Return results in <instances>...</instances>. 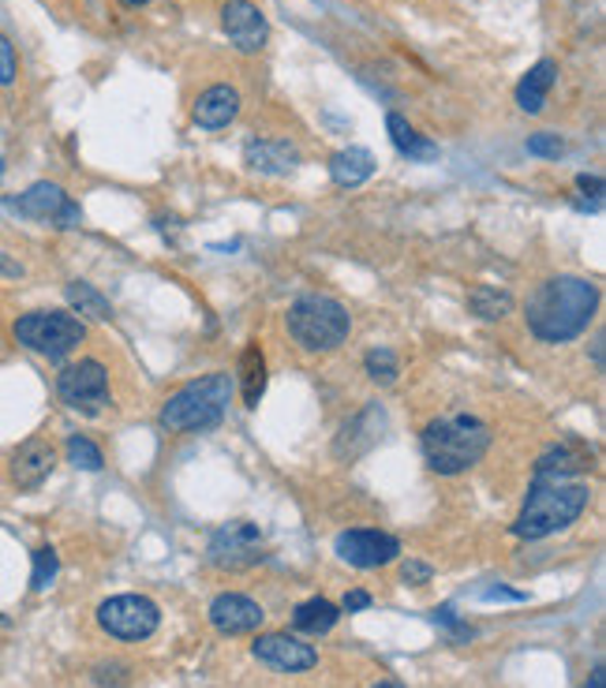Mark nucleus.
<instances>
[{
	"instance_id": "obj_17",
	"label": "nucleus",
	"mask_w": 606,
	"mask_h": 688,
	"mask_svg": "<svg viewBox=\"0 0 606 688\" xmlns=\"http://www.w3.org/2000/svg\"><path fill=\"white\" fill-rule=\"evenodd\" d=\"M236 113H240V94H236L232 87H225V82H217V87L199 94L195 109H191V120L206 131H217V128H229Z\"/></svg>"
},
{
	"instance_id": "obj_36",
	"label": "nucleus",
	"mask_w": 606,
	"mask_h": 688,
	"mask_svg": "<svg viewBox=\"0 0 606 688\" xmlns=\"http://www.w3.org/2000/svg\"><path fill=\"white\" fill-rule=\"evenodd\" d=\"M584 688H606V674H603V666H595V674H592V681H588Z\"/></svg>"
},
{
	"instance_id": "obj_8",
	"label": "nucleus",
	"mask_w": 606,
	"mask_h": 688,
	"mask_svg": "<svg viewBox=\"0 0 606 688\" xmlns=\"http://www.w3.org/2000/svg\"><path fill=\"white\" fill-rule=\"evenodd\" d=\"M98 625L116 640H147L162 625V610L147 595H116L98 607Z\"/></svg>"
},
{
	"instance_id": "obj_4",
	"label": "nucleus",
	"mask_w": 606,
	"mask_h": 688,
	"mask_svg": "<svg viewBox=\"0 0 606 688\" xmlns=\"http://www.w3.org/2000/svg\"><path fill=\"white\" fill-rule=\"evenodd\" d=\"M229 400H232V379L225 371H214L206 379L188 382L165 400L162 426L173 434L214 431L225 419V412H229Z\"/></svg>"
},
{
	"instance_id": "obj_11",
	"label": "nucleus",
	"mask_w": 606,
	"mask_h": 688,
	"mask_svg": "<svg viewBox=\"0 0 606 688\" xmlns=\"http://www.w3.org/2000/svg\"><path fill=\"white\" fill-rule=\"evenodd\" d=\"M337 558L349 561L356 569H378L390 565L393 558L401 553V543L386 532H375V527H352V532H341L333 543Z\"/></svg>"
},
{
	"instance_id": "obj_3",
	"label": "nucleus",
	"mask_w": 606,
	"mask_h": 688,
	"mask_svg": "<svg viewBox=\"0 0 606 688\" xmlns=\"http://www.w3.org/2000/svg\"><path fill=\"white\" fill-rule=\"evenodd\" d=\"M592 501V490L584 483H569V480H535L532 490H528V501L520 509L517 524H513V535L517 539H546L554 532H566V527L588 509Z\"/></svg>"
},
{
	"instance_id": "obj_22",
	"label": "nucleus",
	"mask_w": 606,
	"mask_h": 688,
	"mask_svg": "<svg viewBox=\"0 0 606 688\" xmlns=\"http://www.w3.org/2000/svg\"><path fill=\"white\" fill-rule=\"evenodd\" d=\"M240 382H243V405L258 408V400H263V393H266V356H263V348H258V341H251L248 348H243Z\"/></svg>"
},
{
	"instance_id": "obj_25",
	"label": "nucleus",
	"mask_w": 606,
	"mask_h": 688,
	"mask_svg": "<svg viewBox=\"0 0 606 688\" xmlns=\"http://www.w3.org/2000/svg\"><path fill=\"white\" fill-rule=\"evenodd\" d=\"M468 304L479 318H487V322H498V318H505L513 310L509 292H498V289H491V284H479V289L468 296Z\"/></svg>"
},
{
	"instance_id": "obj_20",
	"label": "nucleus",
	"mask_w": 606,
	"mask_h": 688,
	"mask_svg": "<svg viewBox=\"0 0 606 688\" xmlns=\"http://www.w3.org/2000/svg\"><path fill=\"white\" fill-rule=\"evenodd\" d=\"M330 176H333V183H341V188H359V183L375 176V154L364 146L337 150L330 157Z\"/></svg>"
},
{
	"instance_id": "obj_28",
	"label": "nucleus",
	"mask_w": 606,
	"mask_h": 688,
	"mask_svg": "<svg viewBox=\"0 0 606 688\" xmlns=\"http://www.w3.org/2000/svg\"><path fill=\"white\" fill-rule=\"evenodd\" d=\"M56 573H61V558H56V550L53 547L34 550V576H30L34 591H46V587L56 581Z\"/></svg>"
},
{
	"instance_id": "obj_10",
	"label": "nucleus",
	"mask_w": 606,
	"mask_h": 688,
	"mask_svg": "<svg viewBox=\"0 0 606 688\" xmlns=\"http://www.w3.org/2000/svg\"><path fill=\"white\" fill-rule=\"evenodd\" d=\"M12 209H20V214L30 217V221L56 225V229H75V225L83 221L79 206H75L72 199L64 195L61 183H49V180L30 183V188L23 191L20 199H12Z\"/></svg>"
},
{
	"instance_id": "obj_32",
	"label": "nucleus",
	"mask_w": 606,
	"mask_h": 688,
	"mask_svg": "<svg viewBox=\"0 0 606 688\" xmlns=\"http://www.w3.org/2000/svg\"><path fill=\"white\" fill-rule=\"evenodd\" d=\"M404 581H408V584H427V581H431V565H424V561H408V565H404Z\"/></svg>"
},
{
	"instance_id": "obj_2",
	"label": "nucleus",
	"mask_w": 606,
	"mask_h": 688,
	"mask_svg": "<svg viewBox=\"0 0 606 688\" xmlns=\"http://www.w3.org/2000/svg\"><path fill=\"white\" fill-rule=\"evenodd\" d=\"M491 426L468 412L438 416L424 426V460L438 475H460L487 457Z\"/></svg>"
},
{
	"instance_id": "obj_26",
	"label": "nucleus",
	"mask_w": 606,
	"mask_h": 688,
	"mask_svg": "<svg viewBox=\"0 0 606 688\" xmlns=\"http://www.w3.org/2000/svg\"><path fill=\"white\" fill-rule=\"evenodd\" d=\"M364 367H367L370 382H378V385H393V382H397V374H401L397 356H393L390 348H370L367 359H364Z\"/></svg>"
},
{
	"instance_id": "obj_9",
	"label": "nucleus",
	"mask_w": 606,
	"mask_h": 688,
	"mask_svg": "<svg viewBox=\"0 0 606 688\" xmlns=\"http://www.w3.org/2000/svg\"><path fill=\"white\" fill-rule=\"evenodd\" d=\"M263 532L251 520H229L210 535V561L217 569H251L263 561Z\"/></svg>"
},
{
	"instance_id": "obj_39",
	"label": "nucleus",
	"mask_w": 606,
	"mask_h": 688,
	"mask_svg": "<svg viewBox=\"0 0 606 688\" xmlns=\"http://www.w3.org/2000/svg\"><path fill=\"white\" fill-rule=\"evenodd\" d=\"M0 176H4V157H0Z\"/></svg>"
},
{
	"instance_id": "obj_34",
	"label": "nucleus",
	"mask_w": 606,
	"mask_h": 688,
	"mask_svg": "<svg viewBox=\"0 0 606 688\" xmlns=\"http://www.w3.org/2000/svg\"><path fill=\"white\" fill-rule=\"evenodd\" d=\"M577 188H580V191H592L595 199H603V176H588V173H580V176H577Z\"/></svg>"
},
{
	"instance_id": "obj_30",
	"label": "nucleus",
	"mask_w": 606,
	"mask_h": 688,
	"mask_svg": "<svg viewBox=\"0 0 606 688\" xmlns=\"http://www.w3.org/2000/svg\"><path fill=\"white\" fill-rule=\"evenodd\" d=\"M15 72H20V64H15V49H12V41L0 35V87H12Z\"/></svg>"
},
{
	"instance_id": "obj_31",
	"label": "nucleus",
	"mask_w": 606,
	"mask_h": 688,
	"mask_svg": "<svg viewBox=\"0 0 606 688\" xmlns=\"http://www.w3.org/2000/svg\"><path fill=\"white\" fill-rule=\"evenodd\" d=\"M434 621H438V625L450 628V633L457 636V640H471V636H476V633H471V628L465 625V621H457V614H453V607H438V610H434Z\"/></svg>"
},
{
	"instance_id": "obj_7",
	"label": "nucleus",
	"mask_w": 606,
	"mask_h": 688,
	"mask_svg": "<svg viewBox=\"0 0 606 688\" xmlns=\"http://www.w3.org/2000/svg\"><path fill=\"white\" fill-rule=\"evenodd\" d=\"M56 393L72 412L98 416L113 405V393H109V371L98 359H79V364L64 367L61 379H56Z\"/></svg>"
},
{
	"instance_id": "obj_33",
	"label": "nucleus",
	"mask_w": 606,
	"mask_h": 688,
	"mask_svg": "<svg viewBox=\"0 0 606 688\" xmlns=\"http://www.w3.org/2000/svg\"><path fill=\"white\" fill-rule=\"evenodd\" d=\"M370 607V595L367 591H349L344 595V614H359V610Z\"/></svg>"
},
{
	"instance_id": "obj_35",
	"label": "nucleus",
	"mask_w": 606,
	"mask_h": 688,
	"mask_svg": "<svg viewBox=\"0 0 606 688\" xmlns=\"http://www.w3.org/2000/svg\"><path fill=\"white\" fill-rule=\"evenodd\" d=\"M487 599H525V595H517V591H502V587H491V591H487Z\"/></svg>"
},
{
	"instance_id": "obj_5",
	"label": "nucleus",
	"mask_w": 606,
	"mask_h": 688,
	"mask_svg": "<svg viewBox=\"0 0 606 688\" xmlns=\"http://www.w3.org/2000/svg\"><path fill=\"white\" fill-rule=\"evenodd\" d=\"M352 318L333 296H300L289 307V333L307 352H333L349 341Z\"/></svg>"
},
{
	"instance_id": "obj_15",
	"label": "nucleus",
	"mask_w": 606,
	"mask_h": 688,
	"mask_svg": "<svg viewBox=\"0 0 606 688\" xmlns=\"http://www.w3.org/2000/svg\"><path fill=\"white\" fill-rule=\"evenodd\" d=\"M56 468V449L46 438H30L15 449L12 457V480L20 490H38L49 480V472Z\"/></svg>"
},
{
	"instance_id": "obj_1",
	"label": "nucleus",
	"mask_w": 606,
	"mask_h": 688,
	"mask_svg": "<svg viewBox=\"0 0 606 688\" xmlns=\"http://www.w3.org/2000/svg\"><path fill=\"white\" fill-rule=\"evenodd\" d=\"M599 307V289L584 277H551L528 300V330L546 344H566L588 330Z\"/></svg>"
},
{
	"instance_id": "obj_27",
	"label": "nucleus",
	"mask_w": 606,
	"mask_h": 688,
	"mask_svg": "<svg viewBox=\"0 0 606 688\" xmlns=\"http://www.w3.org/2000/svg\"><path fill=\"white\" fill-rule=\"evenodd\" d=\"M67 460H72L75 468H83V472H101V464H105L101 449L90 438H83V434H72V438H67Z\"/></svg>"
},
{
	"instance_id": "obj_14",
	"label": "nucleus",
	"mask_w": 606,
	"mask_h": 688,
	"mask_svg": "<svg viewBox=\"0 0 606 688\" xmlns=\"http://www.w3.org/2000/svg\"><path fill=\"white\" fill-rule=\"evenodd\" d=\"M263 617H266L263 607H258L255 599H248V595L225 591V595H217V599L210 602V625H214L222 636L255 633V628L263 625Z\"/></svg>"
},
{
	"instance_id": "obj_12",
	"label": "nucleus",
	"mask_w": 606,
	"mask_h": 688,
	"mask_svg": "<svg viewBox=\"0 0 606 688\" xmlns=\"http://www.w3.org/2000/svg\"><path fill=\"white\" fill-rule=\"evenodd\" d=\"M251 654H255L258 662H266V666L281 670V674H303V670H311L318 662V651L289 633L258 636V640L251 644Z\"/></svg>"
},
{
	"instance_id": "obj_24",
	"label": "nucleus",
	"mask_w": 606,
	"mask_h": 688,
	"mask_svg": "<svg viewBox=\"0 0 606 688\" xmlns=\"http://www.w3.org/2000/svg\"><path fill=\"white\" fill-rule=\"evenodd\" d=\"M67 304L79 310V315L98 318V322L113 318V307H109V300L101 296L94 284H87V281H72V284H67Z\"/></svg>"
},
{
	"instance_id": "obj_37",
	"label": "nucleus",
	"mask_w": 606,
	"mask_h": 688,
	"mask_svg": "<svg viewBox=\"0 0 606 688\" xmlns=\"http://www.w3.org/2000/svg\"><path fill=\"white\" fill-rule=\"evenodd\" d=\"M375 688H404V685L401 681H378Z\"/></svg>"
},
{
	"instance_id": "obj_19",
	"label": "nucleus",
	"mask_w": 606,
	"mask_h": 688,
	"mask_svg": "<svg viewBox=\"0 0 606 688\" xmlns=\"http://www.w3.org/2000/svg\"><path fill=\"white\" fill-rule=\"evenodd\" d=\"M554 79H558V64H554V61H539L535 68H528L525 79L517 82V105L525 109L528 116L543 113L546 94H551Z\"/></svg>"
},
{
	"instance_id": "obj_13",
	"label": "nucleus",
	"mask_w": 606,
	"mask_h": 688,
	"mask_svg": "<svg viewBox=\"0 0 606 688\" xmlns=\"http://www.w3.org/2000/svg\"><path fill=\"white\" fill-rule=\"evenodd\" d=\"M222 27L240 53H258L269 38V23L263 8L251 4V0H229V4L222 8Z\"/></svg>"
},
{
	"instance_id": "obj_23",
	"label": "nucleus",
	"mask_w": 606,
	"mask_h": 688,
	"mask_svg": "<svg viewBox=\"0 0 606 688\" xmlns=\"http://www.w3.org/2000/svg\"><path fill=\"white\" fill-rule=\"evenodd\" d=\"M337 617H341V610H337L330 599H307V602H300V607H296L292 625H296L300 633L323 636V633H330V628L337 625Z\"/></svg>"
},
{
	"instance_id": "obj_16",
	"label": "nucleus",
	"mask_w": 606,
	"mask_h": 688,
	"mask_svg": "<svg viewBox=\"0 0 606 688\" xmlns=\"http://www.w3.org/2000/svg\"><path fill=\"white\" fill-rule=\"evenodd\" d=\"M243 162L263 176H289L300 165V150L289 139H251L243 146Z\"/></svg>"
},
{
	"instance_id": "obj_6",
	"label": "nucleus",
	"mask_w": 606,
	"mask_h": 688,
	"mask_svg": "<svg viewBox=\"0 0 606 688\" xmlns=\"http://www.w3.org/2000/svg\"><path fill=\"white\" fill-rule=\"evenodd\" d=\"M15 337L46 359H67L87 337V326L67 310H30L15 322Z\"/></svg>"
},
{
	"instance_id": "obj_38",
	"label": "nucleus",
	"mask_w": 606,
	"mask_h": 688,
	"mask_svg": "<svg viewBox=\"0 0 606 688\" xmlns=\"http://www.w3.org/2000/svg\"><path fill=\"white\" fill-rule=\"evenodd\" d=\"M124 4H128V8H139V4H147V0H124Z\"/></svg>"
},
{
	"instance_id": "obj_21",
	"label": "nucleus",
	"mask_w": 606,
	"mask_h": 688,
	"mask_svg": "<svg viewBox=\"0 0 606 688\" xmlns=\"http://www.w3.org/2000/svg\"><path fill=\"white\" fill-rule=\"evenodd\" d=\"M386 131H390L397 154H404L408 162H434V157H438V142H431L427 136H419V131L412 128L404 116H397V113L386 116Z\"/></svg>"
},
{
	"instance_id": "obj_29",
	"label": "nucleus",
	"mask_w": 606,
	"mask_h": 688,
	"mask_svg": "<svg viewBox=\"0 0 606 688\" xmlns=\"http://www.w3.org/2000/svg\"><path fill=\"white\" fill-rule=\"evenodd\" d=\"M528 154L546 157V162H558V157L566 154V142L554 136V131H539V136L528 139Z\"/></svg>"
},
{
	"instance_id": "obj_18",
	"label": "nucleus",
	"mask_w": 606,
	"mask_h": 688,
	"mask_svg": "<svg viewBox=\"0 0 606 688\" xmlns=\"http://www.w3.org/2000/svg\"><path fill=\"white\" fill-rule=\"evenodd\" d=\"M588 464H592V449L580 442H561L535 460V480H569V475L584 472Z\"/></svg>"
}]
</instances>
